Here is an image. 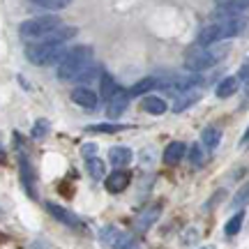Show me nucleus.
Instances as JSON below:
<instances>
[{
    "instance_id": "cd10ccee",
    "label": "nucleus",
    "mask_w": 249,
    "mask_h": 249,
    "mask_svg": "<svg viewBox=\"0 0 249 249\" xmlns=\"http://www.w3.org/2000/svg\"><path fill=\"white\" fill-rule=\"evenodd\" d=\"M46 134H49V120H37L35 127H33V139H44Z\"/></svg>"
},
{
    "instance_id": "6e6552de",
    "label": "nucleus",
    "mask_w": 249,
    "mask_h": 249,
    "mask_svg": "<svg viewBox=\"0 0 249 249\" xmlns=\"http://www.w3.org/2000/svg\"><path fill=\"white\" fill-rule=\"evenodd\" d=\"M71 102L74 104H79V107H83V108H92L97 107V102H99V95L95 92V90H90V88H86V86H81V88H74L71 90Z\"/></svg>"
},
{
    "instance_id": "7c9ffc66",
    "label": "nucleus",
    "mask_w": 249,
    "mask_h": 249,
    "mask_svg": "<svg viewBox=\"0 0 249 249\" xmlns=\"http://www.w3.org/2000/svg\"><path fill=\"white\" fill-rule=\"evenodd\" d=\"M95 152H97V143H86L83 148H81V155L90 160V157H95Z\"/></svg>"
},
{
    "instance_id": "423d86ee",
    "label": "nucleus",
    "mask_w": 249,
    "mask_h": 249,
    "mask_svg": "<svg viewBox=\"0 0 249 249\" xmlns=\"http://www.w3.org/2000/svg\"><path fill=\"white\" fill-rule=\"evenodd\" d=\"M214 2H217V14H222V18L245 17L247 12V0H214Z\"/></svg>"
},
{
    "instance_id": "6ab92c4d",
    "label": "nucleus",
    "mask_w": 249,
    "mask_h": 249,
    "mask_svg": "<svg viewBox=\"0 0 249 249\" xmlns=\"http://www.w3.org/2000/svg\"><path fill=\"white\" fill-rule=\"evenodd\" d=\"M143 111L145 113H152V116H161V113H166V108H169V104L164 102L161 97H152V95H148V97L143 99Z\"/></svg>"
},
{
    "instance_id": "393cba45",
    "label": "nucleus",
    "mask_w": 249,
    "mask_h": 249,
    "mask_svg": "<svg viewBox=\"0 0 249 249\" xmlns=\"http://www.w3.org/2000/svg\"><path fill=\"white\" fill-rule=\"evenodd\" d=\"M127 124H108V123H99V124H90L88 132H97V134H113V132H123Z\"/></svg>"
},
{
    "instance_id": "2eb2a0df",
    "label": "nucleus",
    "mask_w": 249,
    "mask_h": 249,
    "mask_svg": "<svg viewBox=\"0 0 249 249\" xmlns=\"http://www.w3.org/2000/svg\"><path fill=\"white\" fill-rule=\"evenodd\" d=\"M132 150L129 148H124V145H116V148H111L108 150V161L113 164V166H118V169H123V166H127L129 161H132Z\"/></svg>"
},
{
    "instance_id": "aec40b11",
    "label": "nucleus",
    "mask_w": 249,
    "mask_h": 249,
    "mask_svg": "<svg viewBox=\"0 0 249 249\" xmlns=\"http://www.w3.org/2000/svg\"><path fill=\"white\" fill-rule=\"evenodd\" d=\"M157 86H160V81L155 79V76H148V79L139 81V83H134L127 95H129V97H139V95H143V92H150V90L157 88Z\"/></svg>"
},
{
    "instance_id": "5701e85b",
    "label": "nucleus",
    "mask_w": 249,
    "mask_h": 249,
    "mask_svg": "<svg viewBox=\"0 0 249 249\" xmlns=\"http://www.w3.org/2000/svg\"><path fill=\"white\" fill-rule=\"evenodd\" d=\"M99 86H102V90H99V95L104 99H108V97H113L116 95V90H118V86H116V79L111 76V74H99Z\"/></svg>"
},
{
    "instance_id": "1a4fd4ad",
    "label": "nucleus",
    "mask_w": 249,
    "mask_h": 249,
    "mask_svg": "<svg viewBox=\"0 0 249 249\" xmlns=\"http://www.w3.org/2000/svg\"><path fill=\"white\" fill-rule=\"evenodd\" d=\"M127 104H129V95H127L124 90L118 88V90H116V95L107 99V116H108V118L123 116L124 108H127Z\"/></svg>"
},
{
    "instance_id": "f03ea898",
    "label": "nucleus",
    "mask_w": 249,
    "mask_h": 249,
    "mask_svg": "<svg viewBox=\"0 0 249 249\" xmlns=\"http://www.w3.org/2000/svg\"><path fill=\"white\" fill-rule=\"evenodd\" d=\"M65 53H67L65 44H49V42H33L26 49V58L33 65H53L60 62Z\"/></svg>"
},
{
    "instance_id": "ddd939ff",
    "label": "nucleus",
    "mask_w": 249,
    "mask_h": 249,
    "mask_svg": "<svg viewBox=\"0 0 249 249\" xmlns=\"http://www.w3.org/2000/svg\"><path fill=\"white\" fill-rule=\"evenodd\" d=\"M127 185H129V173H127V171H113V173L107 178V189L111 192V194H120V192H124Z\"/></svg>"
},
{
    "instance_id": "412c9836",
    "label": "nucleus",
    "mask_w": 249,
    "mask_h": 249,
    "mask_svg": "<svg viewBox=\"0 0 249 249\" xmlns=\"http://www.w3.org/2000/svg\"><path fill=\"white\" fill-rule=\"evenodd\" d=\"M201 139H203L208 150H214V148L222 143V132H219L217 127H205L203 132H201Z\"/></svg>"
},
{
    "instance_id": "c756f323",
    "label": "nucleus",
    "mask_w": 249,
    "mask_h": 249,
    "mask_svg": "<svg viewBox=\"0 0 249 249\" xmlns=\"http://www.w3.org/2000/svg\"><path fill=\"white\" fill-rule=\"evenodd\" d=\"M189 160H192L194 166H201V164H203V150H201V145H198V143L192 145V150H189Z\"/></svg>"
},
{
    "instance_id": "a878e982",
    "label": "nucleus",
    "mask_w": 249,
    "mask_h": 249,
    "mask_svg": "<svg viewBox=\"0 0 249 249\" xmlns=\"http://www.w3.org/2000/svg\"><path fill=\"white\" fill-rule=\"evenodd\" d=\"M35 5H39V7L44 9H51V12H55V9H65L71 5V0H33Z\"/></svg>"
},
{
    "instance_id": "4be33fe9",
    "label": "nucleus",
    "mask_w": 249,
    "mask_h": 249,
    "mask_svg": "<svg viewBox=\"0 0 249 249\" xmlns=\"http://www.w3.org/2000/svg\"><path fill=\"white\" fill-rule=\"evenodd\" d=\"M86 169H88L90 178L92 180H102L104 176H107V164L99 160V157H90L88 161H86Z\"/></svg>"
},
{
    "instance_id": "0eeeda50",
    "label": "nucleus",
    "mask_w": 249,
    "mask_h": 249,
    "mask_svg": "<svg viewBox=\"0 0 249 249\" xmlns=\"http://www.w3.org/2000/svg\"><path fill=\"white\" fill-rule=\"evenodd\" d=\"M99 238H102V245L113 247V249H124V245H129V242H132L124 233L118 231L116 226H107V229H102Z\"/></svg>"
},
{
    "instance_id": "2f4dec72",
    "label": "nucleus",
    "mask_w": 249,
    "mask_h": 249,
    "mask_svg": "<svg viewBox=\"0 0 249 249\" xmlns=\"http://www.w3.org/2000/svg\"><path fill=\"white\" fill-rule=\"evenodd\" d=\"M240 76H242V81H247V65H242V71H240Z\"/></svg>"
},
{
    "instance_id": "72a5a7b5",
    "label": "nucleus",
    "mask_w": 249,
    "mask_h": 249,
    "mask_svg": "<svg viewBox=\"0 0 249 249\" xmlns=\"http://www.w3.org/2000/svg\"><path fill=\"white\" fill-rule=\"evenodd\" d=\"M0 157H2V148H0Z\"/></svg>"
},
{
    "instance_id": "bb28decb",
    "label": "nucleus",
    "mask_w": 249,
    "mask_h": 249,
    "mask_svg": "<svg viewBox=\"0 0 249 249\" xmlns=\"http://www.w3.org/2000/svg\"><path fill=\"white\" fill-rule=\"evenodd\" d=\"M242 219H245V214L238 213L235 217H231V222L226 224V235H235V233L242 229Z\"/></svg>"
},
{
    "instance_id": "473e14b6",
    "label": "nucleus",
    "mask_w": 249,
    "mask_h": 249,
    "mask_svg": "<svg viewBox=\"0 0 249 249\" xmlns=\"http://www.w3.org/2000/svg\"><path fill=\"white\" fill-rule=\"evenodd\" d=\"M203 249H214V247H213V245H208V247H203Z\"/></svg>"
},
{
    "instance_id": "c85d7f7f",
    "label": "nucleus",
    "mask_w": 249,
    "mask_h": 249,
    "mask_svg": "<svg viewBox=\"0 0 249 249\" xmlns=\"http://www.w3.org/2000/svg\"><path fill=\"white\" fill-rule=\"evenodd\" d=\"M99 74H102V70H99L97 65H95V67H86V70L81 71L76 79H79V81H92V79H97Z\"/></svg>"
},
{
    "instance_id": "b1692460",
    "label": "nucleus",
    "mask_w": 249,
    "mask_h": 249,
    "mask_svg": "<svg viewBox=\"0 0 249 249\" xmlns=\"http://www.w3.org/2000/svg\"><path fill=\"white\" fill-rule=\"evenodd\" d=\"M21 176H23V185H26L28 194L35 196V189H33V171H30V164H28L26 157H21Z\"/></svg>"
},
{
    "instance_id": "7ed1b4c3",
    "label": "nucleus",
    "mask_w": 249,
    "mask_h": 249,
    "mask_svg": "<svg viewBox=\"0 0 249 249\" xmlns=\"http://www.w3.org/2000/svg\"><path fill=\"white\" fill-rule=\"evenodd\" d=\"M58 26H60V18L53 17V14H46V17H37V18L23 21V23L18 26V33H21L23 39L37 42V39H42L44 35H49L51 30H55Z\"/></svg>"
},
{
    "instance_id": "9d476101",
    "label": "nucleus",
    "mask_w": 249,
    "mask_h": 249,
    "mask_svg": "<svg viewBox=\"0 0 249 249\" xmlns=\"http://www.w3.org/2000/svg\"><path fill=\"white\" fill-rule=\"evenodd\" d=\"M245 28H247L245 17L222 18V21H219V35H222V39H226V37H235V35H240Z\"/></svg>"
},
{
    "instance_id": "f3484780",
    "label": "nucleus",
    "mask_w": 249,
    "mask_h": 249,
    "mask_svg": "<svg viewBox=\"0 0 249 249\" xmlns=\"http://www.w3.org/2000/svg\"><path fill=\"white\" fill-rule=\"evenodd\" d=\"M157 217H160V205H152L148 210H143L136 219V231H148L152 224L157 222Z\"/></svg>"
},
{
    "instance_id": "f8f14e48",
    "label": "nucleus",
    "mask_w": 249,
    "mask_h": 249,
    "mask_svg": "<svg viewBox=\"0 0 249 249\" xmlns=\"http://www.w3.org/2000/svg\"><path fill=\"white\" fill-rule=\"evenodd\" d=\"M203 97V90L201 88H194V90H187V92H182V95H178V99H176V104H173V111L176 113H182L185 108L194 107L198 99Z\"/></svg>"
},
{
    "instance_id": "f257e3e1",
    "label": "nucleus",
    "mask_w": 249,
    "mask_h": 249,
    "mask_svg": "<svg viewBox=\"0 0 249 249\" xmlns=\"http://www.w3.org/2000/svg\"><path fill=\"white\" fill-rule=\"evenodd\" d=\"M92 60V49L90 46H74L67 49V53L58 62V79L67 81V79H76L81 71L86 70Z\"/></svg>"
},
{
    "instance_id": "dca6fc26",
    "label": "nucleus",
    "mask_w": 249,
    "mask_h": 249,
    "mask_svg": "<svg viewBox=\"0 0 249 249\" xmlns=\"http://www.w3.org/2000/svg\"><path fill=\"white\" fill-rule=\"evenodd\" d=\"M222 39V35H219V23H210V26H205V28H201V33H198V44L203 46H210V44H214V42H219Z\"/></svg>"
},
{
    "instance_id": "39448f33",
    "label": "nucleus",
    "mask_w": 249,
    "mask_h": 249,
    "mask_svg": "<svg viewBox=\"0 0 249 249\" xmlns=\"http://www.w3.org/2000/svg\"><path fill=\"white\" fill-rule=\"evenodd\" d=\"M201 83H203L201 74H192V71H187V74H176V76H171L166 83L161 81V88L166 86L169 92H173V95H182V92H187V90L201 88Z\"/></svg>"
},
{
    "instance_id": "4468645a",
    "label": "nucleus",
    "mask_w": 249,
    "mask_h": 249,
    "mask_svg": "<svg viewBox=\"0 0 249 249\" xmlns=\"http://www.w3.org/2000/svg\"><path fill=\"white\" fill-rule=\"evenodd\" d=\"M185 143L182 141H173L166 145V150H164V164H169V166H176L178 161H182V157H185Z\"/></svg>"
},
{
    "instance_id": "20e7f679",
    "label": "nucleus",
    "mask_w": 249,
    "mask_h": 249,
    "mask_svg": "<svg viewBox=\"0 0 249 249\" xmlns=\"http://www.w3.org/2000/svg\"><path fill=\"white\" fill-rule=\"evenodd\" d=\"M217 60H219L217 51H213V49H198V51H192L185 58V67L192 74H198V71H203V70H210Z\"/></svg>"
},
{
    "instance_id": "9b49d317",
    "label": "nucleus",
    "mask_w": 249,
    "mask_h": 249,
    "mask_svg": "<svg viewBox=\"0 0 249 249\" xmlns=\"http://www.w3.org/2000/svg\"><path fill=\"white\" fill-rule=\"evenodd\" d=\"M46 210H49V214H53V217L60 224H65V226H74V229H79V226H81L79 217H76L74 213H70V210H65L62 205H58V203H46Z\"/></svg>"
},
{
    "instance_id": "a211bd4d",
    "label": "nucleus",
    "mask_w": 249,
    "mask_h": 249,
    "mask_svg": "<svg viewBox=\"0 0 249 249\" xmlns=\"http://www.w3.org/2000/svg\"><path fill=\"white\" fill-rule=\"evenodd\" d=\"M238 88H240V81H238V76H226L224 81H219V86H217V97L219 99H226L231 97V95H235L238 92Z\"/></svg>"
}]
</instances>
